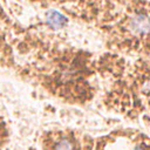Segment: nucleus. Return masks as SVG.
Listing matches in <instances>:
<instances>
[{
    "label": "nucleus",
    "mask_w": 150,
    "mask_h": 150,
    "mask_svg": "<svg viewBox=\"0 0 150 150\" xmlns=\"http://www.w3.org/2000/svg\"><path fill=\"white\" fill-rule=\"evenodd\" d=\"M131 29L137 34L150 33V18L145 14H138L131 20Z\"/></svg>",
    "instance_id": "obj_1"
},
{
    "label": "nucleus",
    "mask_w": 150,
    "mask_h": 150,
    "mask_svg": "<svg viewBox=\"0 0 150 150\" xmlns=\"http://www.w3.org/2000/svg\"><path fill=\"white\" fill-rule=\"evenodd\" d=\"M47 22L54 29H58V28H62L65 26L67 24V20L61 13H59L56 11H49L47 13Z\"/></svg>",
    "instance_id": "obj_2"
},
{
    "label": "nucleus",
    "mask_w": 150,
    "mask_h": 150,
    "mask_svg": "<svg viewBox=\"0 0 150 150\" xmlns=\"http://www.w3.org/2000/svg\"><path fill=\"white\" fill-rule=\"evenodd\" d=\"M55 150H73V145H72V143L69 141L62 140V141H60L56 144Z\"/></svg>",
    "instance_id": "obj_3"
},
{
    "label": "nucleus",
    "mask_w": 150,
    "mask_h": 150,
    "mask_svg": "<svg viewBox=\"0 0 150 150\" xmlns=\"http://www.w3.org/2000/svg\"><path fill=\"white\" fill-rule=\"evenodd\" d=\"M135 150H142V149H140V148H136V149H135Z\"/></svg>",
    "instance_id": "obj_4"
}]
</instances>
